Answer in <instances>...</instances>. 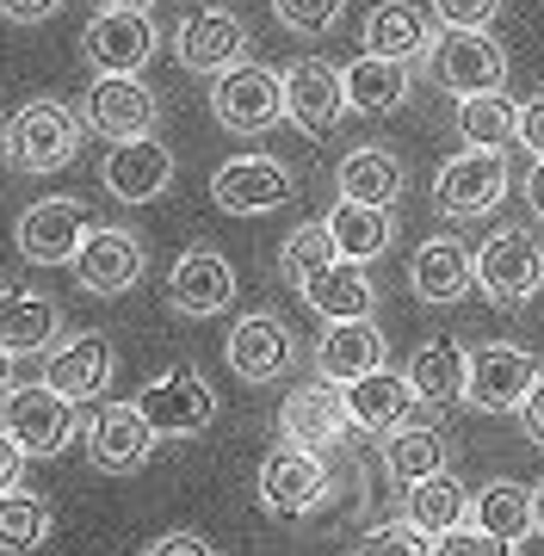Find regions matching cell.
<instances>
[{"mask_svg": "<svg viewBox=\"0 0 544 556\" xmlns=\"http://www.w3.org/2000/svg\"><path fill=\"white\" fill-rule=\"evenodd\" d=\"M346 80V112H365V118H383V112H396L408 100V87H415V62H396V56H353L341 68Z\"/></svg>", "mask_w": 544, "mask_h": 556, "instance_id": "d4e9b609", "label": "cell"}, {"mask_svg": "<svg viewBox=\"0 0 544 556\" xmlns=\"http://www.w3.org/2000/svg\"><path fill=\"white\" fill-rule=\"evenodd\" d=\"M174 56L192 75H229L236 62H248V25L229 7H192L174 31Z\"/></svg>", "mask_w": 544, "mask_h": 556, "instance_id": "5bb4252c", "label": "cell"}, {"mask_svg": "<svg viewBox=\"0 0 544 556\" xmlns=\"http://www.w3.org/2000/svg\"><path fill=\"white\" fill-rule=\"evenodd\" d=\"M433 556H514V544H502L495 532H483L477 519H464L458 532H440Z\"/></svg>", "mask_w": 544, "mask_h": 556, "instance_id": "60d3db41", "label": "cell"}, {"mask_svg": "<svg viewBox=\"0 0 544 556\" xmlns=\"http://www.w3.org/2000/svg\"><path fill=\"white\" fill-rule=\"evenodd\" d=\"M470 507H477V501H470L458 482L440 470V477H427V482H415V489H408V507H403V514L415 519L421 532L440 538V532H458L464 519H470Z\"/></svg>", "mask_w": 544, "mask_h": 556, "instance_id": "d590c367", "label": "cell"}, {"mask_svg": "<svg viewBox=\"0 0 544 556\" xmlns=\"http://www.w3.org/2000/svg\"><path fill=\"white\" fill-rule=\"evenodd\" d=\"M100 7H137V13H149V0H100Z\"/></svg>", "mask_w": 544, "mask_h": 556, "instance_id": "681fc988", "label": "cell"}, {"mask_svg": "<svg viewBox=\"0 0 544 556\" xmlns=\"http://www.w3.org/2000/svg\"><path fill=\"white\" fill-rule=\"evenodd\" d=\"M470 519H477L483 532H495L502 544L520 551L526 538L539 532V489H526V482H483V495H477Z\"/></svg>", "mask_w": 544, "mask_h": 556, "instance_id": "f546056e", "label": "cell"}, {"mask_svg": "<svg viewBox=\"0 0 544 556\" xmlns=\"http://www.w3.org/2000/svg\"><path fill=\"white\" fill-rule=\"evenodd\" d=\"M81 130H87V118L56 100L20 105L13 124H7V167L13 174H62L68 161L81 155Z\"/></svg>", "mask_w": 544, "mask_h": 556, "instance_id": "6da1fadb", "label": "cell"}, {"mask_svg": "<svg viewBox=\"0 0 544 556\" xmlns=\"http://www.w3.org/2000/svg\"><path fill=\"white\" fill-rule=\"evenodd\" d=\"M520 118H526V105H514L507 93H470V100H458V137L477 142V149L520 142Z\"/></svg>", "mask_w": 544, "mask_h": 556, "instance_id": "e575fe53", "label": "cell"}, {"mask_svg": "<svg viewBox=\"0 0 544 556\" xmlns=\"http://www.w3.org/2000/svg\"><path fill=\"white\" fill-rule=\"evenodd\" d=\"M142 266H149L142 236H130V229H118V223H105V229L87 236L81 254H75V285H81L87 298H124V291L142 278Z\"/></svg>", "mask_w": 544, "mask_h": 556, "instance_id": "2e32d148", "label": "cell"}, {"mask_svg": "<svg viewBox=\"0 0 544 556\" xmlns=\"http://www.w3.org/2000/svg\"><path fill=\"white\" fill-rule=\"evenodd\" d=\"M155 427L142 420L137 402H105L100 415L87 420V464L105 470V477H137L149 452H155Z\"/></svg>", "mask_w": 544, "mask_h": 556, "instance_id": "4fadbf2b", "label": "cell"}, {"mask_svg": "<svg viewBox=\"0 0 544 556\" xmlns=\"http://www.w3.org/2000/svg\"><path fill=\"white\" fill-rule=\"evenodd\" d=\"M507 186H514V174H507V155L502 149H464V155L440 161V174H433V204H440L445 217H489L495 204L507 199Z\"/></svg>", "mask_w": 544, "mask_h": 556, "instance_id": "5b68a950", "label": "cell"}, {"mask_svg": "<svg viewBox=\"0 0 544 556\" xmlns=\"http://www.w3.org/2000/svg\"><path fill=\"white\" fill-rule=\"evenodd\" d=\"M328 229H334V248H341V260H359V266H371L378 254H390V241H396V223H390V211H383V204H359V199H334V211H328Z\"/></svg>", "mask_w": 544, "mask_h": 556, "instance_id": "4dcf8cb0", "label": "cell"}, {"mask_svg": "<svg viewBox=\"0 0 544 556\" xmlns=\"http://www.w3.org/2000/svg\"><path fill=\"white\" fill-rule=\"evenodd\" d=\"M211 112H217L223 130L236 137H261L284 118V75L261 68V62H236L229 75H217L211 87Z\"/></svg>", "mask_w": 544, "mask_h": 556, "instance_id": "8992f818", "label": "cell"}, {"mask_svg": "<svg viewBox=\"0 0 544 556\" xmlns=\"http://www.w3.org/2000/svg\"><path fill=\"white\" fill-rule=\"evenodd\" d=\"M383 470H390V482H403V489L440 477L445 470V433L440 427H421V420H408V427H396V433H383Z\"/></svg>", "mask_w": 544, "mask_h": 556, "instance_id": "836d02e7", "label": "cell"}, {"mask_svg": "<svg viewBox=\"0 0 544 556\" xmlns=\"http://www.w3.org/2000/svg\"><path fill=\"white\" fill-rule=\"evenodd\" d=\"M346 112V80L334 62L303 56L284 68V118L298 124L303 137H328Z\"/></svg>", "mask_w": 544, "mask_h": 556, "instance_id": "e0dca14e", "label": "cell"}, {"mask_svg": "<svg viewBox=\"0 0 544 556\" xmlns=\"http://www.w3.org/2000/svg\"><path fill=\"white\" fill-rule=\"evenodd\" d=\"M520 142L532 149V161H544V93L526 100V118H520Z\"/></svg>", "mask_w": 544, "mask_h": 556, "instance_id": "f6af8a7d", "label": "cell"}, {"mask_svg": "<svg viewBox=\"0 0 544 556\" xmlns=\"http://www.w3.org/2000/svg\"><path fill=\"white\" fill-rule=\"evenodd\" d=\"M81 118H87V130H100V137L130 142V137H149V130H155L162 100H155V87L142 75H100L87 87Z\"/></svg>", "mask_w": 544, "mask_h": 556, "instance_id": "7c38bea8", "label": "cell"}, {"mask_svg": "<svg viewBox=\"0 0 544 556\" xmlns=\"http://www.w3.org/2000/svg\"><path fill=\"white\" fill-rule=\"evenodd\" d=\"M291 192H298V179H291V167H284L279 155H236L211 174V199H217V211H229V217L284 211Z\"/></svg>", "mask_w": 544, "mask_h": 556, "instance_id": "30bf717a", "label": "cell"}, {"mask_svg": "<svg viewBox=\"0 0 544 556\" xmlns=\"http://www.w3.org/2000/svg\"><path fill=\"white\" fill-rule=\"evenodd\" d=\"M341 390H346L353 427H365V433H396V427H408L415 420V402H421V390L408 383V371H390V365L341 383Z\"/></svg>", "mask_w": 544, "mask_h": 556, "instance_id": "7402d4cb", "label": "cell"}, {"mask_svg": "<svg viewBox=\"0 0 544 556\" xmlns=\"http://www.w3.org/2000/svg\"><path fill=\"white\" fill-rule=\"evenodd\" d=\"M341 199H359V204H390L403 199V161L390 155V149H378V142H365V149H353V155H341Z\"/></svg>", "mask_w": 544, "mask_h": 556, "instance_id": "d6a6232c", "label": "cell"}, {"mask_svg": "<svg viewBox=\"0 0 544 556\" xmlns=\"http://www.w3.org/2000/svg\"><path fill=\"white\" fill-rule=\"evenodd\" d=\"M433 544H440V538L421 532V526L403 514L396 526H371V532L359 538V556H433Z\"/></svg>", "mask_w": 544, "mask_h": 556, "instance_id": "ab89813d", "label": "cell"}, {"mask_svg": "<svg viewBox=\"0 0 544 556\" xmlns=\"http://www.w3.org/2000/svg\"><path fill=\"white\" fill-rule=\"evenodd\" d=\"M539 532H544V482H539Z\"/></svg>", "mask_w": 544, "mask_h": 556, "instance_id": "f907efd6", "label": "cell"}, {"mask_svg": "<svg viewBox=\"0 0 544 556\" xmlns=\"http://www.w3.org/2000/svg\"><path fill=\"white\" fill-rule=\"evenodd\" d=\"M408 285L421 303H458L464 291H477V254L452 236H433L408 260Z\"/></svg>", "mask_w": 544, "mask_h": 556, "instance_id": "cb8c5ba5", "label": "cell"}, {"mask_svg": "<svg viewBox=\"0 0 544 556\" xmlns=\"http://www.w3.org/2000/svg\"><path fill=\"white\" fill-rule=\"evenodd\" d=\"M167 303L180 316H217V309L236 303V266L217 248H186L167 273Z\"/></svg>", "mask_w": 544, "mask_h": 556, "instance_id": "44dd1931", "label": "cell"}, {"mask_svg": "<svg viewBox=\"0 0 544 556\" xmlns=\"http://www.w3.org/2000/svg\"><path fill=\"white\" fill-rule=\"evenodd\" d=\"M353 427L346 415V390L341 383H298L291 396L279 402V433L291 445H309V452H328V445H341V433Z\"/></svg>", "mask_w": 544, "mask_h": 556, "instance_id": "d6986e66", "label": "cell"}, {"mask_svg": "<svg viewBox=\"0 0 544 556\" xmlns=\"http://www.w3.org/2000/svg\"><path fill=\"white\" fill-rule=\"evenodd\" d=\"M100 179H105V192H112L118 204H149V199H162L167 186H174V149L155 142V137L112 142Z\"/></svg>", "mask_w": 544, "mask_h": 556, "instance_id": "ffe728a7", "label": "cell"}, {"mask_svg": "<svg viewBox=\"0 0 544 556\" xmlns=\"http://www.w3.org/2000/svg\"><path fill=\"white\" fill-rule=\"evenodd\" d=\"M25 482V452L13 439H0V489H20Z\"/></svg>", "mask_w": 544, "mask_h": 556, "instance_id": "7dc6e473", "label": "cell"}, {"mask_svg": "<svg viewBox=\"0 0 544 556\" xmlns=\"http://www.w3.org/2000/svg\"><path fill=\"white\" fill-rule=\"evenodd\" d=\"M50 501L43 495H25V489H7V501H0V544H7V556H31L50 538Z\"/></svg>", "mask_w": 544, "mask_h": 556, "instance_id": "74e56055", "label": "cell"}, {"mask_svg": "<svg viewBox=\"0 0 544 556\" xmlns=\"http://www.w3.org/2000/svg\"><path fill=\"white\" fill-rule=\"evenodd\" d=\"M328 501V464L322 452H309V445H273L261 464V507L279 519H303L316 514Z\"/></svg>", "mask_w": 544, "mask_h": 556, "instance_id": "9c48e42d", "label": "cell"}, {"mask_svg": "<svg viewBox=\"0 0 544 556\" xmlns=\"http://www.w3.org/2000/svg\"><path fill=\"white\" fill-rule=\"evenodd\" d=\"M502 13V0H433V20L445 31H489Z\"/></svg>", "mask_w": 544, "mask_h": 556, "instance_id": "b9f144b4", "label": "cell"}, {"mask_svg": "<svg viewBox=\"0 0 544 556\" xmlns=\"http://www.w3.org/2000/svg\"><path fill=\"white\" fill-rule=\"evenodd\" d=\"M62 334V309L43 291H20V285H7V316H0V346L7 358H25V353H43V346H56Z\"/></svg>", "mask_w": 544, "mask_h": 556, "instance_id": "f1b7e54d", "label": "cell"}, {"mask_svg": "<svg viewBox=\"0 0 544 556\" xmlns=\"http://www.w3.org/2000/svg\"><path fill=\"white\" fill-rule=\"evenodd\" d=\"M273 13H279V25L298 31V38H328V31L346 20V0H273Z\"/></svg>", "mask_w": 544, "mask_h": 556, "instance_id": "f35d334b", "label": "cell"}, {"mask_svg": "<svg viewBox=\"0 0 544 556\" xmlns=\"http://www.w3.org/2000/svg\"><path fill=\"white\" fill-rule=\"evenodd\" d=\"M520 427H526V439H532V445H544V378H539V390L526 396V408H520Z\"/></svg>", "mask_w": 544, "mask_h": 556, "instance_id": "bcb514c9", "label": "cell"}, {"mask_svg": "<svg viewBox=\"0 0 544 556\" xmlns=\"http://www.w3.org/2000/svg\"><path fill=\"white\" fill-rule=\"evenodd\" d=\"M526 204H532V217L544 223V161H532V174H526Z\"/></svg>", "mask_w": 544, "mask_h": 556, "instance_id": "c3c4849f", "label": "cell"}, {"mask_svg": "<svg viewBox=\"0 0 544 556\" xmlns=\"http://www.w3.org/2000/svg\"><path fill=\"white\" fill-rule=\"evenodd\" d=\"M137 408L162 439H192L217 420V390H211L192 365H174V371H162L155 383H142Z\"/></svg>", "mask_w": 544, "mask_h": 556, "instance_id": "ba28073f", "label": "cell"}, {"mask_svg": "<svg viewBox=\"0 0 544 556\" xmlns=\"http://www.w3.org/2000/svg\"><path fill=\"white\" fill-rule=\"evenodd\" d=\"M427 68H433V80H440L452 100L502 93L507 87V50L489 31H440L433 50H427Z\"/></svg>", "mask_w": 544, "mask_h": 556, "instance_id": "277c9868", "label": "cell"}, {"mask_svg": "<svg viewBox=\"0 0 544 556\" xmlns=\"http://www.w3.org/2000/svg\"><path fill=\"white\" fill-rule=\"evenodd\" d=\"M223 358H229V371L242 383H279L291 365H298V340H291V328H284L279 316H242L236 328H229V340H223Z\"/></svg>", "mask_w": 544, "mask_h": 556, "instance_id": "ac0fdd59", "label": "cell"}, {"mask_svg": "<svg viewBox=\"0 0 544 556\" xmlns=\"http://www.w3.org/2000/svg\"><path fill=\"white\" fill-rule=\"evenodd\" d=\"M341 260V248H334V229H328V217L322 223H303V229H291L284 236V248H279V273H284V285H309L316 273H328Z\"/></svg>", "mask_w": 544, "mask_h": 556, "instance_id": "8d00e7d4", "label": "cell"}, {"mask_svg": "<svg viewBox=\"0 0 544 556\" xmlns=\"http://www.w3.org/2000/svg\"><path fill=\"white\" fill-rule=\"evenodd\" d=\"M149 556H217V551H211V538H199V532H167Z\"/></svg>", "mask_w": 544, "mask_h": 556, "instance_id": "7bdbcfd3", "label": "cell"}, {"mask_svg": "<svg viewBox=\"0 0 544 556\" xmlns=\"http://www.w3.org/2000/svg\"><path fill=\"white\" fill-rule=\"evenodd\" d=\"M303 303L322 321H365L378 309V291H371V278H365L359 260H334L328 273H316L303 285Z\"/></svg>", "mask_w": 544, "mask_h": 556, "instance_id": "83f0119b", "label": "cell"}, {"mask_svg": "<svg viewBox=\"0 0 544 556\" xmlns=\"http://www.w3.org/2000/svg\"><path fill=\"white\" fill-rule=\"evenodd\" d=\"M112 371H118L112 340H105V334H75L68 346H56V353H50L43 383H50V390H62L68 402H93V396H105V390H112Z\"/></svg>", "mask_w": 544, "mask_h": 556, "instance_id": "603a6c76", "label": "cell"}, {"mask_svg": "<svg viewBox=\"0 0 544 556\" xmlns=\"http://www.w3.org/2000/svg\"><path fill=\"white\" fill-rule=\"evenodd\" d=\"M383 328L371 316L365 321H328V334L316 340V371H322L328 383H353L365 378V371H378L383 365Z\"/></svg>", "mask_w": 544, "mask_h": 556, "instance_id": "484cf974", "label": "cell"}, {"mask_svg": "<svg viewBox=\"0 0 544 556\" xmlns=\"http://www.w3.org/2000/svg\"><path fill=\"white\" fill-rule=\"evenodd\" d=\"M81 50L100 75H142V62L155 56V25L137 7H100L81 31Z\"/></svg>", "mask_w": 544, "mask_h": 556, "instance_id": "9a60e30c", "label": "cell"}, {"mask_svg": "<svg viewBox=\"0 0 544 556\" xmlns=\"http://www.w3.org/2000/svg\"><path fill=\"white\" fill-rule=\"evenodd\" d=\"M81 433L75 402L50 390V383H13L7 408H0V439H13L25 457H56L68 439Z\"/></svg>", "mask_w": 544, "mask_h": 556, "instance_id": "3957f363", "label": "cell"}, {"mask_svg": "<svg viewBox=\"0 0 544 556\" xmlns=\"http://www.w3.org/2000/svg\"><path fill=\"white\" fill-rule=\"evenodd\" d=\"M13 25H43L50 13H62V0H0Z\"/></svg>", "mask_w": 544, "mask_h": 556, "instance_id": "ee69618b", "label": "cell"}, {"mask_svg": "<svg viewBox=\"0 0 544 556\" xmlns=\"http://www.w3.org/2000/svg\"><path fill=\"white\" fill-rule=\"evenodd\" d=\"M87 236H93V223H87L81 199H38L20 217V229H13L25 266H75Z\"/></svg>", "mask_w": 544, "mask_h": 556, "instance_id": "8fae6325", "label": "cell"}, {"mask_svg": "<svg viewBox=\"0 0 544 556\" xmlns=\"http://www.w3.org/2000/svg\"><path fill=\"white\" fill-rule=\"evenodd\" d=\"M539 390V358L514 346V340H489L470 353V390L464 402L483 408V415H520L526 396Z\"/></svg>", "mask_w": 544, "mask_h": 556, "instance_id": "52a82bcc", "label": "cell"}, {"mask_svg": "<svg viewBox=\"0 0 544 556\" xmlns=\"http://www.w3.org/2000/svg\"><path fill=\"white\" fill-rule=\"evenodd\" d=\"M408 383H415L421 402H433V408L464 402V390H470V353H464L458 340H427L421 353L408 358Z\"/></svg>", "mask_w": 544, "mask_h": 556, "instance_id": "1f68e13d", "label": "cell"}, {"mask_svg": "<svg viewBox=\"0 0 544 556\" xmlns=\"http://www.w3.org/2000/svg\"><path fill=\"white\" fill-rule=\"evenodd\" d=\"M477 291L502 309H520L544 291V241L520 223H507L477 248Z\"/></svg>", "mask_w": 544, "mask_h": 556, "instance_id": "7a4b0ae2", "label": "cell"}, {"mask_svg": "<svg viewBox=\"0 0 544 556\" xmlns=\"http://www.w3.org/2000/svg\"><path fill=\"white\" fill-rule=\"evenodd\" d=\"M433 25H427L421 7H408V0H378L371 13H365V50L371 56H396V62H421L433 50Z\"/></svg>", "mask_w": 544, "mask_h": 556, "instance_id": "4316f807", "label": "cell"}]
</instances>
